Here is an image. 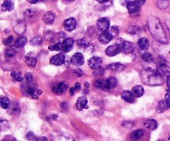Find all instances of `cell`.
I'll use <instances>...</instances> for the list:
<instances>
[{
    "label": "cell",
    "mask_w": 170,
    "mask_h": 141,
    "mask_svg": "<svg viewBox=\"0 0 170 141\" xmlns=\"http://www.w3.org/2000/svg\"><path fill=\"white\" fill-rule=\"evenodd\" d=\"M148 26H149L150 33L156 41L163 44H166L168 42V38L164 32V29L158 18L154 16L149 17Z\"/></svg>",
    "instance_id": "1"
},
{
    "label": "cell",
    "mask_w": 170,
    "mask_h": 141,
    "mask_svg": "<svg viewBox=\"0 0 170 141\" xmlns=\"http://www.w3.org/2000/svg\"><path fill=\"white\" fill-rule=\"evenodd\" d=\"M141 81L148 86H161L164 82V78L158 74L157 70L149 67L144 69L140 73Z\"/></svg>",
    "instance_id": "2"
},
{
    "label": "cell",
    "mask_w": 170,
    "mask_h": 141,
    "mask_svg": "<svg viewBox=\"0 0 170 141\" xmlns=\"http://www.w3.org/2000/svg\"><path fill=\"white\" fill-rule=\"evenodd\" d=\"M109 26H110V23H109V19H106V18L100 19L96 23V27H97L98 30L102 32V33L107 32L109 29Z\"/></svg>",
    "instance_id": "3"
},
{
    "label": "cell",
    "mask_w": 170,
    "mask_h": 141,
    "mask_svg": "<svg viewBox=\"0 0 170 141\" xmlns=\"http://www.w3.org/2000/svg\"><path fill=\"white\" fill-rule=\"evenodd\" d=\"M121 46L120 44H113L111 46H109L105 50V53L109 57H114L121 52Z\"/></svg>",
    "instance_id": "4"
},
{
    "label": "cell",
    "mask_w": 170,
    "mask_h": 141,
    "mask_svg": "<svg viewBox=\"0 0 170 141\" xmlns=\"http://www.w3.org/2000/svg\"><path fill=\"white\" fill-rule=\"evenodd\" d=\"M26 92L28 94V96H30L33 99H37V97L42 94V90L38 89L36 86L33 85V86H28Z\"/></svg>",
    "instance_id": "5"
},
{
    "label": "cell",
    "mask_w": 170,
    "mask_h": 141,
    "mask_svg": "<svg viewBox=\"0 0 170 141\" xmlns=\"http://www.w3.org/2000/svg\"><path fill=\"white\" fill-rule=\"evenodd\" d=\"M66 57L63 53H58L51 57L50 59V63L55 66H61L65 62Z\"/></svg>",
    "instance_id": "6"
},
{
    "label": "cell",
    "mask_w": 170,
    "mask_h": 141,
    "mask_svg": "<svg viewBox=\"0 0 170 141\" xmlns=\"http://www.w3.org/2000/svg\"><path fill=\"white\" fill-rule=\"evenodd\" d=\"M157 72L162 77H168L170 74V68L165 63H161L157 67Z\"/></svg>",
    "instance_id": "7"
},
{
    "label": "cell",
    "mask_w": 170,
    "mask_h": 141,
    "mask_svg": "<svg viewBox=\"0 0 170 141\" xmlns=\"http://www.w3.org/2000/svg\"><path fill=\"white\" fill-rule=\"evenodd\" d=\"M88 64L89 67H91V69L98 70L100 69L101 65H102V60L99 57H93L89 60Z\"/></svg>",
    "instance_id": "8"
},
{
    "label": "cell",
    "mask_w": 170,
    "mask_h": 141,
    "mask_svg": "<svg viewBox=\"0 0 170 141\" xmlns=\"http://www.w3.org/2000/svg\"><path fill=\"white\" fill-rule=\"evenodd\" d=\"M71 62L72 64L77 67H80L84 64V57L82 53L77 52L72 56V57L71 59Z\"/></svg>",
    "instance_id": "9"
},
{
    "label": "cell",
    "mask_w": 170,
    "mask_h": 141,
    "mask_svg": "<svg viewBox=\"0 0 170 141\" xmlns=\"http://www.w3.org/2000/svg\"><path fill=\"white\" fill-rule=\"evenodd\" d=\"M63 26H64V28L66 30L68 31V32H72L77 28V21L73 18H71V19H68L64 21Z\"/></svg>",
    "instance_id": "10"
},
{
    "label": "cell",
    "mask_w": 170,
    "mask_h": 141,
    "mask_svg": "<svg viewBox=\"0 0 170 141\" xmlns=\"http://www.w3.org/2000/svg\"><path fill=\"white\" fill-rule=\"evenodd\" d=\"M42 19L45 23H47L48 25H51L54 23L55 19H56V14H54L52 11H48L46 14H44Z\"/></svg>",
    "instance_id": "11"
},
{
    "label": "cell",
    "mask_w": 170,
    "mask_h": 141,
    "mask_svg": "<svg viewBox=\"0 0 170 141\" xmlns=\"http://www.w3.org/2000/svg\"><path fill=\"white\" fill-rule=\"evenodd\" d=\"M74 46V40L72 38H66L62 42V50L65 52H69L72 51Z\"/></svg>",
    "instance_id": "12"
},
{
    "label": "cell",
    "mask_w": 170,
    "mask_h": 141,
    "mask_svg": "<svg viewBox=\"0 0 170 141\" xmlns=\"http://www.w3.org/2000/svg\"><path fill=\"white\" fill-rule=\"evenodd\" d=\"M121 51L124 53H131L134 51V45L129 41H124L121 43Z\"/></svg>",
    "instance_id": "13"
},
{
    "label": "cell",
    "mask_w": 170,
    "mask_h": 141,
    "mask_svg": "<svg viewBox=\"0 0 170 141\" xmlns=\"http://www.w3.org/2000/svg\"><path fill=\"white\" fill-rule=\"evenodd\" d=\"M95 86L99 89H101L104 91H108L110 90L107 83V80H104V79H98L97 81L95 82Z\"/></svg>",
    "instance_id": "14"
},
{
    "label": "cell",
    "mask_w": 170,
    "mask_h": 141,
    "mask_svg": "<svg viewBox=\"0 0 170 141\" xmlns=\"http://www.w3.org/2000/svg\"><path fill=\"white\" fill-rule=\"evenodd\" d=\"M88 100H87V98L85 97V96H82L80 97L79 99L77 100V108L78 111H82L84 109L88 108Z\"/></svg>",
    "instance_id": "15"
},
{
    "label": "cell",
    "mask_w": 170,
    "mask_h": 141,
    "mask_svg": "<svg viewBox=\"0 0 170 141\" xmlns=\"http://www.w3.org/2000/svg\"><path fill=\"white\" fill-rule=\"evenodd\" d=\"M126 6H127L128 11L130 14H134L135 12L140 10V5L138 4L136 1H127L126 2Z\"/></svg>",
    "instance_id": "16"
},
{
    "label": "cell",
    "mask_w": 170,
    "mask_h": 141,
    "mask_svg": "<svg viewBox=\"0 0 170 141\" xmlns=\"http://www.w3.org/2000/svg\"><path fill=\"white\" fill-rule=\"evenodd\" d=\"M68 88V83L66 81H61L58 85L54 88V92H56V94H63L65 92L66 89Z\"/></svg>",
    "instance_id": "17"
},
{
    "label": "cell",
    "mask_w": 170,
    "mask_h": 141,
    "mask_svg": "<svg viewBox=\"0 0 170 141\" xmlns=\"http://www.w3.org/2000/svg\"><path fill=\"white\" fill-rule=\"evenodd\" d=\"M121 97L124 100L129 103H133L135 101V95L130 90H124L121 93Z\"/></svg>",
    "instance_id": "18"
},
{
    "label": "cell",
    "mask_w": 170,
    "mask_h": 141,
    "mask_svg": "<svg viewBox=\"0 0 170 141\" xmlns=\"http://www.w3.org/2000/svg\"><path fill=\"white\" fill-rule=\"evenodd\" d=\"M125 68V66L121 64V63H112V64H109V66L106 67V69L113 71V72H122Z\"/></svg>",
    "instance_id": "19"
},
{
    "label": "cell",
    "mask_w": 170,
    "mask_h": 141,
    "mask_svg": "<svg viewBox=\"0 0 170 141\" xmlns=\"http://www.w3.org/2000/svg\"><path fill=\"white\" fill-rule=\"evenodd\" d=\"M98 39H99V41H100L101 43L106 44L109 43V42L113 39V37H112L111 35L109 34L108 32H105V33H102L99 36Z\"/></svg>",
    "instance_id": "20"
},
{
    "label": "cell",
    "mask_w": 170,
    "mask_h": 141,
    "mask_svg": "<svg viewBox=\"0 0 170 141\" xmlns=\"http://www.w3.org/2000/svg\"><path fill=\"white\" fill-rule=\"evenodd\" d=\"M144 134H145V131L143 130H136L131 133L130 139L134 141L139 140L144 136Z\"/></svg>",
    "instance_id": "21"
},
{
    "label": "cell",
    "mask_w": 170,
    "mask_h": 141,
    "mask_svg": "<svg viewBox=\"0 0 170 141\" xmlns=\"http://www.w3.org/2000/svg\"><path fill=\"white\" fill-rule=\"evenodd\" d=\"M144 125H145V126L147 129H149L150 130H156L157 127H158V122L155 120H151V119L150 120H147Z\"/></svg>",
    "instance_id": "22"
},
{
    "label": "cell",
    "mask_w": 170,
    "mask_h": 141,
    "mask_svg": "<svg viewBox=\"0 0 170 141\" xmlns=\"http://www.w3.org/2000/svg\"><path fill=\"white\" fill-rule=\"evenodd\" d=\"M131 92L133 93V95H135V97L139 98L141 97V96L144 95L145 90H144V88H143L142 86H135V87H133Z\"/></svg>",
    "instance_id": "23"
},
{
    "label": "cell",
    "mask_w": 170,
    "mask_h": 141,
    "mask_svg": "<svg viewBox=\"0 0 170 141\" xmlns=\"http://www.w3.org/2000/svg\"><path fill=\"white\" fill-rule=\"evenodd\" d=\"M138 45H139V47H140L141 50H143V51H146L149 46V40L145 38V37L140 38L139 41H138Z\"/></svg>",
    "instance_id": "24"
},
{
    "label": "cell",
    "mask_w": 170,
    "mask_h": 141,
    "mask_svg": "<svg viewBox=\"0 0 170 141\" xmlns=\"http://www.w3.org/2000/svg\"><path fill=\"white\" fill-rule=\"evenodd\" d=\"M14 30L18 34H22L24 33V31L26 30V25L24 22L19 21V23H16V25L14 26Z\"/></svg>",
    "instance_id": "25"
},
{
    "label": "cell",
    "mask_w": 170,
    "mask_h": 141,
    "mask_svg": "<svg viewBox=\"0 0 170 141\" xmlns=\"http://www.w3.org/2000/svg\"><path fill=\"white\" fill-rule=\"evenodd\" d=\"M27 42H28L27 37L20 35L18 37V39L15 41V46H17V47H23V46H24L27 44Z\"/></svg>",
    "instance_id": "26"
},
{
    "label": "cell",
    "mask_w": 170,
    "mask_h": 141,
    "mask_svg": "<svg viewBox=\"0 0 170 141\" xmlns=\"http://www.w3.org/2000/svg\"><path fill=\"white\" fill-rule=\"evenodd\" d=\"M26 64L30 67H35L37 65V59L34 57H30V56H26L25 57Z\"/></svg>",
    "instance_id": "27"
},
{
    "label": "cell",
    "mask_w": 170,
    "mask_h": 141,
    "mask_svg": "<svg viewBox=\"0 0 170 141\" xmlns=\"http://www.w3.org/2000/svg\"><path fill=\"white\" fill-rule=\"evenodd\" d=\"M14 8V3L12 1H5L2 6V9L3 11L12 12Z\"/></svg>",
    "instance_id": "28"
},
{
    "label": "cell",
    "mask_w": 170,
    "mask_h": 141,
    "mask_svg": "<svg viewBox=\"0 0 170 141\" xmlns=\"http://www.w3.org/2000/svg\"><path fill=\"white\" fill-rule=\"evenodd\" d=\"M167 108H168V107H167V104H166V100H161V101L158 102V104L157 105L156 111L158 113H162V112H163Z\"/></svg>",
    "instance_id": "29"
},
{
    "label": "cell",
    "mask_w": 170,
    "mask_h": 141,
    "mask_svg": "<svg viewBox=\"0 0 170 141\" xmlns=\"http://www.w3.org/2000/svg\"><path fill=\"white\" fill-rule=\"evenodd\" d=\"M127 32L131 35H139L141 33V30H140V27H138V26H130L127 29Z\"/></svg>",
    "instance_id": "30"
},
{
    "label": "cell",
    "mask_w": 170,
    "mask_h": 141,
    "mask_svg": "<svg viewBox=\"0 0 170 141\" xmlns=\"http://www.w3.org/2000/svg\"><path fill=\"white\" fill-rule=\"evenodd\" d=\"M0 105H1V107L3 109H5L7 110L8 108H9L10 106V100L7 97H2L0 99Z\"/></svg>",
    "instance_id": "31"
},
{
    "label": "cell",
    "mask_w": 170,
    "mask_h": 141,
    "mask_svg": "<svg viewBox=\"0 0 170 141\" xmlns=\"http://www.w3.org/2000/svg\"><path fill=\"white\" fill-rule=\"evenodd\" d=\"M53 141H75L74 139L71 137L65 136V135H56V136L52 137Z\"/></svg>",
    "instance_id": "32"
},
{
    "label": "cell",
    "mask_w": 170,
    "mask_h": 141,
    "mask_svg": "<svg viewBox=\"0 0 170 141\" xmlns=\"http://www.w3.org/2000/svg\"><path fill=\"white\" fill-rule=\"evenodd\" d=\"M106 80H107L108 86H109V87L110 88V89H112V88H114L115 86H117V84H118V81H117V79L115 78V77H114V76H110L109 78L106 79Z\"/></svg>",
    "instance_id": "33"
},
{
    "label": "cell",
    "mask_w": 170,
    "mask_h": 141,
    "mask_svg": "<svg viewBox=\"0 0 170 141\" xmlns=\"http://www.w3.org/2000/svg\"><path fill=\"white\" fill-rule=\"evenodd\" d=\"M142 59L147 63H151L154 62V57L149 52H145L142 55Z\"/></svg>",
    "instance_id": "34"
},
{
    "label": "cell",
    "mask_w": 170,
    "mask_h": 141,
    "mask_svg": "<svg viewBox=\"0 0 170 141\" xmlns=\"http://www.w3.org/2000/svg\"><path fill=\"white\" fill-rule=\"evenodd\" d=\"M11 76L15 80V81L21 82L24 80V77L22 76V73L20 72H11Z\"/></svg>",
    "instance_id": "35"
},
{
    "label": "cell",
    "mask_w": 170,
    "mask_h": 141,
    "mask_svg": "<svg viewBox=\"0 0 170 141\" xmlns=\"http://www.w3.org/2000/svg\"><path fill=\"white\" fill-rule=\"evenodd\" d=\"M17 53V50L15 47L13 46H11V47H8V48L6 50L5 52V55L7 56L8 57H13L14 56L16 55Z\"/></svg>",
    "instance_id": "36"
},
{
    "label": "cell",
    "mask_w": 170,
    "mask_h": 141,
    "mask_svg": "<svg viewBox=\"0 0 170 141\" xmlns=\"http://www.w3.org/2000/svg\"><path fill=\"white\" fill-rule=\"evenodd\" d=\"M49 49H50L51 51H61V50H62V43H61V42H56V43L53 44L52 46H49Z\"/></svg>",
    "instance_id": "37"
},
{
    "label": "cell",
    "mask_w": 170,
    "mask_h": 141,
    "mask_svg": "<svg viewBox=\"0 0 170 141\" xmlns=\"http://www.w3.org/2000/svg\"><path fill=\"white\" fill-rule=\"evenodd\" d=\"M42 42V37H39V36H37V37H34L33 39L31 40V44L33 46H38V45H41Z\"/></svg>",
    "instance_id": "38"
},
{
    "label": "cell",
    "mask_w": 170,
    "mask_h": 141,
    "mask_svg": "<svg viewBox=\"0 0 170 141\" xmlns=\"http://www.w3.org/2000/svg\"><path fill=\"white\" fill-rule=\"evenodd\" d=\"M169 1H158L157 2V6L160 9H165L169 5Z\"/></svg>",
    "instance_id": "39"
},
{
    "label": "cell",
    "mask_w": 170,
    "mask_h": 141,
    "mask_svg": "<svg viewBox=\"0 0 170 141\" xmlns=\"http://www.w3.org/2000/svg\"><path fill=\"white\" fill-rule=\"evenodd\" d=\"M108 33H109V34L111 35L112 37H113V38L114 37H115L118 35V33H119V28H118V27H111V28H109V30L107 31Z\"/></svg>",
    "instance_id": "40"
},
{
    "label": "cell",
    "mask_w": 170,
    "mask_h": 141,
    "mask_svg": "<svg viewBox=\"0 0 170 141\" xmlns=\"http://www.w3.org/2000/svg\"><path fill=\"white\" fill-rule=\"evenodd\" d=\"M77 44L78 46H81V47H86V46H89V42L86 41L85 38H82V39L77 40Z\"/></svg>",
    "instance_id": "41"
},
{
    "label": "cell",
    "mask_w": 170,
    "mask_h": 141,
    "mask_svg": "<svg viewBox=\"0 0 170 141\" xmlns=\"http://www.w3.org/2000/svg\"><path fill=\"white\" fill-rule=\"evenodd\" d=\"M13 42V36H9V37H7L6 39L3 40V44L6 45V46H9Z\"/></svg>",
    "instance_id": "42"
},
{
    "label": "cell",
    "mask_w": 170,
    "mask_h": 141,
    "mask_svg": "<svg viewBox=\"0 0 170 141\" xmlns=\"http://www.w3.org/2000/svg\"><path fill=\"white\" fill-rule=\"evenodd\" d=\"M121 125L123 127L130 129V128H132L134 126V122H132V121H123Z\"/></svg>",
    "instance_id": "43"
},
{
    "label": "cell",
    "mask_w": 170,
    "mask_h": 141,
    "mask_svg": "<svg viewBox=\"0 0 170 141\" xmlns=\"http://www.w3.org/2000/svg\"><path fill=\"white\" fill-rule=\"evenodd\" d=\"M25 79H26V81H27V82H28V84L32 83V82H33V75L31 74V73H27V74L25 75Z\"/></svg>",
    "instance_id": "44"
},
{
    "label": "cell",
    "mask_w": 170,
    "mask_h": 141,
    "mask_svg": "<svg viewBox=\"0 0 170 141\" xmlns=\"http://www.w3.org/2000/svg\"><path fill=\"white\" fill-rule=\"evenodd\" d=\"M26 138H27V139L29 141H33L34 139H36L35 134H33V132H29V133L26 135Z\"/></svg>",
    "instance_id": "45"
},
{
    "label": "cell",
    "mask_w": 170,
    "mask_h": 141,
    "mask_svg": "<svg viewBox=\"0 0 170 141\" xmlns=\"http://www.w3.org/2000/svg\"><path fill=\"white\" fill-rule=\"evenodd\" d=\"M24 15H25L26 18H32L34 15V11L32 9L26 10V12L24 13Z\"/></svg>",
    "instance_id": "46"
},
{
    "label": "cell",
    "mask_w": 170,
    "mask_h": 141,
    "mask_svg": "<svg viewBox=\"0 0 170 141\" xmlns=\"http://www.w3.org/2000/svg\"><path fill=\"white\" fill-rule=\"evenodd\" d=\"M104 72H105L104 69H102V68H100V69L96 70V71H95V72H94V74L96 75V76H102V75L104 74Z\"/></svg>",
    "instance_id": "47"
},
{
    "label": "cell",
    "mask_w": 170,
    "mask_h": 141,
    "mask_svg": "<svg viewBox=\"0 0 170 141\" xmlns=\"http://www.w3.org/2000/svg\"><path fill=\"white\" fill-rule=\"evenodd\" d=\"M75 74H77V76L81 77V76H82L83 75H84V73H83V72H82V70L77 69V70H75Z\"/></svg>",
    "instance_id": "48"
},
{
    "label": "cell",
    "mask_w": 170,
    "mask_h": 141,
    "mask_svg": "<svg viewBox=\"0 0 170 141\" xmlns=\"http://www.w3.org/2000/svg\"><path fill=\"white\" fill-rule=\"evenodd\" d=\"M37 141H48V139H47L46 137L41 136V137H38V138H37Z\"/></svg>",
    "instance_id": "49"
},
{
    "label": "cell",
    "mask_w": 170,
    "mask_h": 141,
    "mask_svg": "<svg viewBox=\"0 0 170 141\" xmlns=\"http://www.w3.org/2000/svg\"><path fill=\"white\" fill-rule=\"evenodd\" d=\"M165 97H166V99L170 98V88H168V90H167V92H166V94H165Z\"/></svg>",
    "instance_id": "50"
},
{
    "label": "cell",
    "mask_w": 170,
    "mask_h": 141,
    "mask_svg": "<svg viewBox=\"0 0 170 141\" xmlns=\"http://www.w3.org/2000/svg\"><path fill=\"white\" fill-rule=\"evenodd\" d=\"M74 88L76 89V90H80V89H81V84L78 83V82H77V83H76V85H75Z\"/></svg>",
    "instance_id": "51"
},
{
    "label": "cell",
    "mask_w": 170,
    "mask_h": 141,
    "mask_svg": "<svg viewBox=\"0 0 170 141\" xmlns=\"http://www.w3.org/2000/svg\"><path fill=\"white\" fill-rule=\"evenodd\" d=\"M75 91H76V89H75L74 87L71 88L70 89V95H73L75 94Z\"/></svg>",
    "instance_id": "52"
},
{
    "label": "cell",
    "mask_w": 170,
    "mask_h": 141,
    "mask_svg": "<svg viewBox=\"0 0 170 141\" xmlns=\"http://www.w3.org/2000/svg\"><path fill=\"white\" fill-rule=\"evenodd\" d=\"M165 100H166V104H167V107L170 109V98H168V99H166Z\"/></svg>",
    "instance_id": "53"
},
{
    "label": "cell",
    "mask_w": 170,
    "mask_h": 141,
    "mask_svg": "<svg viewBox=\"0 0 170 141\" xmlns=\"http://www.w3.org/2000/svg\"><path fill=\"white\" fill-rule=\"evenodd\" d=\"M40 2H41L40 0H30L29 1V3H38Z\"/></svg>",
    "instance_id": "54"
},
{
    "label": "cell",
    "mask_w": 170,
    "mask_h": 141,
    "mask_svg": "<svg viewBox=\"0 0 170 141\" xmlns=\"http://www.w3.org/2000/svg\"><path fill=\"white\" fill-rule=\"evenodd\" d=\"M167 86L168 88H170V76L167 77Z\"/></svg>",
    "instance_id": "55"
},
{
    "label": "cell",
    "mask_w": 170,
    "mask_h": 141,
    "mask_svg": "<svg viewBox=\"0 0 170 141\" xmlns=\"http://www.w3.org/2000/svg\"><path fill=\"white\" fill-rule=\"evenodd\" d=\"M166 24H167V26H168V30H169V33H170V21H168V20H167V21H165Z\"/></svg>",
    "instance_id": "56"
},
{
    "label": "cell",
    "mask_w": 170,
    "mask_h": 141,
    "mask_svg": "<svg viewBox=\"0 0 170 141\" xmlns=\"http://www.w3.org/2000/svg\"><path fill=\"white\" fill-rule=\"evenodd\" d=\"M137 2V3L139 5H142L144 4V3H145V1H136Z\"/></svg>",
    "instance_id": "57"
},
{
    "label": "cell",
    "mask_w": 170,
    "mask_h": 141,
    "mask_svg": "<svg viewBox=\"0 0 170 141\" xmlns=\"http://www.w3.org/2000/svg\"><path fill=\"white\" fill-rule=\"evenodd\" d=\"M85 87H89V83H87V82H86V83H85Z\"/></svg>",
    "instance_id": "58"
},
{
    "label": "cell",
    "mask_w": 170,
    "mask_h": 141,
    "mask_svg": "<svg viewBox=\"0 0 170 141\" xmlns=\"http://www.w3.org/2000/svg\"><path fill=\"white\" fill-rule=\"evenodd\" d=\"M2 141H13V140H9V139H3Z\"/></svg>",
    "instance_id": "59"
},
{
    "label": "cell",
    "mask_w": 170,
    "mask_h": 141,
    "mask_svg": "<svg viewBox=\"0 0 170 141\" xmlns=\"http://www.w3.org/2000/svg\"><path fill=\"white\" fill-rule=\"evenodd\" d=\"M168 141H170V134H169V136H168Z\"/></svg>",
    "instance_id": "60"
},
{
    "label": "cell",
    "mask_w": 170,
    "mask_h": 141,
    "mask_svg": "<svg viewBox=\"0 0 170 141\" xmlns=\"http://www.w3.org/2000/svg\"><path fill=\"white\" fill-rule=\"evenodd\" d=\"M158 141H164V140H163V139H160V140H158Z\"/></svg>",
    "instance_id": "61"
}]
</instances>
